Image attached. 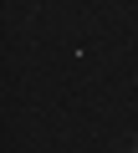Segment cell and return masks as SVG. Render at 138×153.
Returning <instances> with one entry per match:
<instances>
[{
	"label": "cell",
	"instance_id": "1",
	"mask_svg": "<svg viewBox=\"0 0 138 153\" xmlns=\"http://www.w3.org/2000/svg\"><path fill=\"white\" fill-rule=\"evenodd\" d=\"M128 153H138V138H133V148H128Z\"/></svg>",
	"mask_w": 138,
	"mask_h": 153
}]
</instances>
